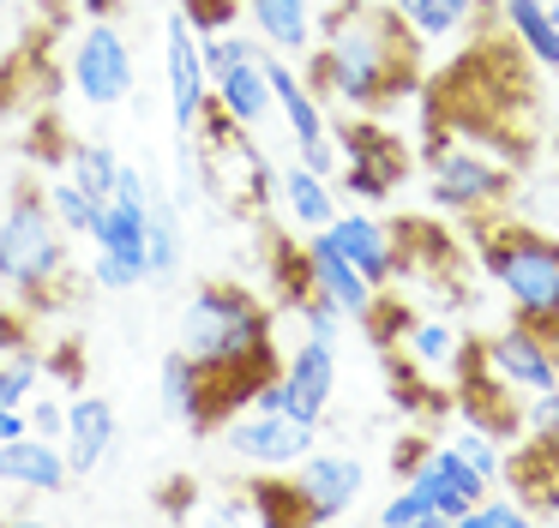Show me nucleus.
<instances>
[{"instance_id": "1", "label": "nucleus", "mask_w": 559, "mask_h": 528, "mask_svg": "<svg viewBox=\"0 0 559 528\" xmlns=\"http://www.w3.org/2000/svg\"><path fill=\"white\" fill-rule=\"evenodd\" d=\"M277 307L241 283H205L193 288L181 312V348L199 360L211 384V420H229L235 408H253V391L283 367L277 360Z\"/></svg>"}, {"instance_id": "2", "label": "nucleus", "mask_w": 559, "mask_h": 528, "mask_svg": "<svg viewBox=\"0 0 559 528\" xmlns=\"http://www.w3.org/2000/svg\"><path fill=\"white\" fill-rule=\"evenodd\" d=\"M421 36L397 19V7L373 0H343L319 12V48H313V91L343 96L349 108H385L421 84Z\"/></svg>"}, {"instance_id": "3", "label": "nucleus", "mask_w": 559, "mask_h": 528, "mask_svg": "<svg viewBox=\"0 0 559 528\" xmlns=\"http://www.w3.org/2000/svg\"><path fill=\"white\" fill-rule=\"evenodd\" d=\"M0 288L25 295L31 307L67 300V288H73V247H67V228L55 223L43 187H19L0 211Z\"/></svg>"}, {"instance_id": "4", "label": "nucleus", "mask_w": 559, "mask_h": 528, "mask_svg": "<svg viewBox=\"0 0 559 528\" xmlns=\"http://www.w3.org/2000/svg\"><path fill=\"white\" fill-rule=\"evenodd\" d=\"M475 247L511 312L535 331H559V240L523 223H487Z\"/></svg>"}, {"instance_id": "5", "label": "nucleus", "mask_w": 559, "mask_h": 528, "mask_svg": "<svg viewBox=\"0 0 559 528\" xmlns=\"http://www.w3.org/2000/svg\"><path fill=\"white\" fill-rule=\"evenodd\" d=\"M67 84L85 108H121L139 84V67H133V43L115 19H91L79 31L73 55H67Z\"/></svg>"}, {"instance_id": "6", "label": "nucleus", "mask_w": 559, "mask_h": 528, "mask_svg": "<svg viewBox=\"0 0 559 528\" xmlns=\"http://www.w3.org/2000/svg\"><path fill=\"white\" fill-rule=\"evenodd\" d=\"M331 391H337V343L301 336L289 348V360L253 391V408H277V415H295V420H313L319 427L331 408Z\"/></svg>"}, {"instance_id": "7", "label": "nucleus", "mask_w": 559, "mask_h": 528, "mask_svg": "<svg viewBox=\"0 0 559 528\" xmlns=\"http://www.w3.org/2000/svg\"><path fill=\"white\" fill-rule=\"evenodd\" d=\"M217 432H223V444H229V456L265 468V475H283V468H295L301 456L319 451V427H313V420L277 415V408H235Z\"/></svg>"}, {"instance_id": "8", "label": "nucleus", "mask_w": 559, "mask_h": 528, "mask_svg": "<svg viewBox=\"0 0 559 528\" xmlns=\"http://www.w3.org/2000/svg\"><path fill=\"white\" fill-rule=\"evenodd\" d=\"M289 492H295V511H301L307 528L343 523L367 492V463L355 451H313L295 463Z\"/></svg>"}, {"instance_id": "9", "label": "nucleus", "mask_w": 559, "mask_h": 528, "mask_svg": "<svg viewBox=\"0 0 559 528\" xmlns=\"http://www.w3.org/2000/svg\"><path fill=\"white\" fill-rule=\"evenodd\" d=\"M427 187H433V204H439V211L475 216V211H493V204L511 192V168L493 163L487 151H475V144H439Z\"/></svg>"}, {"instance_id": "10", "label": "nucleus", "mask_w": 559, "mask_h": 528, "mask_svg": "<svg viewBox=\"0 0 559 528\" xmlns=\"http://www.w3.org/2000/svg\"><path fill=\"white\" fill-rule=\"evenodd\" d=\"M163 79H169V120L175 132H193L211 108V72H205V48H199V24L187 19V7H175L163 19Z\"/></svg>"}, {"instance_id": "11", "label": "nucleus", "mask_w": 559, "mask_h": 528, "mask_svg": "<svg viewBox=\"0 0 559 528\" xmlns=\"http://www.w3.org/2000/svg\"><path fill=\"white\" fill-rule=\"evenodd\" d=\"M559 331H535V324H506L499 336H487L481 360L511 384L518 396H542V391H559Z\"/></svg>"}, {"instance_id": "12", "label": "nucleus", "mask_w": 559, "mask_h": 528, "mask_svg": "<svg viewBox=\"0 0 559 528\" xmlns=\"http://www.w3.org/2000/svg\"><path fill=\"white\" fill-rule=\"evenodd\" d=\"M73 463H67L61 439H43V432H19V439L0 444V487L31 492V499H61L73 492Z\"/></svg>"}, {"instance_id": "13", "label": "nucleus", "mask_w": 559, "mask_h": 528, "mask_svg": "<svg viewBox=\"0 0 559 528\" xmlns=\"http://www.w3.org/2000/svg\"><path fill=\"white\" fill-rule=\"evenodd\" d=\"M409 480L427 492V499H433L439 523H457V528L469 523V511L487 499V492H493V480H487L475 463H463L457 444H433V451H427V463L415 468Z\"/></svg>"}, {"instance_id": "14", "label": "nucleus", "mask_w": 559, "mask_h": 528, "mask_svg": "<svg viewBox=\"0 0 559 528\" xmlns=\"http://www.w3.org/2000/svg\"><path fill=\"white\" fill-rule=\"evenodd\" d=\"M337 144H343V192L349 199L373 204L397 187V175H403L397 139H385L373 127H337Z\"/></svg>"}, {"instance_id": "15", "label": "nucleus", "mask_w": 559, "mask_h": 528, "mask_svg": "<svg viewBox=\"0 0 559 528\" xmlns=\"http://www.w3.org/2000/svg\"><path fill=\"white\" fill-rule=\"evenodd\" d=\"M115 439H121V415H115V403H109V396H97V391H79L73 403H67V432H61L73 475L79 480L97 475V468L109 463Z\"/></svg>"}, {"instance_id": "16", "label": "nucleus", "mask_w": 559, "mask_h": 528, "mask_svg": "<svg viewBox=\"0 0 559 528\" xmlns=\"http://www.w3.org/2000/svg\"><path fill=\"white\" fill-rule=\"evenodd\" d=\"M325 228H331V240L343 247V259H349V264H355V271H361L373 288H385L391 276L403 271L397 228H391V223H379V216H367V211H337Z\"/></svg>"}, {"instance_id": "17", "label": "nucleus", "mask_w": 559, "mask_h": 528, "mask_svg": "<svg viewBox=\"0 0 559 528\" xmlns=\"http://www.w3.org/2000/svg\"><path fill=\"white\" fill-rule=\"evenodd\" d=\"M307 271H313V288L325 300H337L349 319H373V307H379V295H373V283H367L361 271H355L349 259H343V247L331 240V228H313V240H307Z\"/></svg>"}, {"instance_id": "18", "label": "nucleus", "mask_w": 559, "mask_h": 528, "mask_svg": "<svg viewBox=\"0 0 559 528\" xmlns=\"http://www.w3.org/2000/svg\"><path fill=\"white\" fill-rule=\"evenodd\" d=\"M265 79H271V103H277V115H283V132H289L295 144L325 139V132H331L325 127V96H319L313 84H307L301 72L277 55V48H265Z\"/></svg>"}, {"instance_id": "19", "label": "nucleus", "mask_w": 559, "mask_h": 528, "mask_svg": "<svg viewBox=\"0 0 559 528\" xmlns=\"http://www.w3.org/2000/svg\"><path fill=\"white\" fill-rule=\"evenodd\" d=\"M157 403H163L169 420H181V427H193V432L217 427V420H211V384H205V372H199V360L187 355V348H169V355H163Z\"/></svg>"}, {"instance_id": "20", "label": "nucleus", "mask_w": 559, "mask_h": 528, "mask_svg": "<svg viewBox=\"0 0 559 528\" xmlns=\"http://www.w3.org/2000/svg\"><path fill=\"white\" fill-rule=\"evenodd\" d=\"M247 24L277 55H313L319 43V7L313 0H241Z\"/></svg>"}, {"instance_id": "21", "label": "nucleus", "mask_w": 559, "mask_h": 528, "mask_svg": "<svg viewBox=\"0 0 559 528\" xmlns=\"http://www.w3.org/2000/svg\"><path fill=\"white\" fill-rule=\"evenodd\" d=\"M211 103L223 108V115L235 120V127H247L253 132L259 120L271 115V79H265V55H253V60H235L229 72H217V79H211Z\"/></svg>"}, {"instance_id": "22", "label": "nucleus", "mask_w": 559, "mask_h": 528, "mask_svg": "<svg viewBox=\"0 0 559 528\" xmlns=\"http://www.w3.org/2000/svg\"><path fill=\"white\" fill-rule=\"evenodd\" d=\"M277 204L295 216L301 228H325L337 216V199H331V180L313 175L307 163H283L277 168Z\"/></svg>"}, {"instance_id": "23", "label": "nucleus", "mask_w": 559, "mask_h": 528, "mask_svg": "<svg viewBox=\"0 0 559 528\" xmlns=\"http://www.w3.org/2000/svg\"><path fill=\"white\" fill-rule=\"evenodd\" d=\"M469 348H475V343H463V336L451 331L445 319H421V324H403V355H409L415 367L427 372V379H439V372H457Z\"/></svg>"}, {"instance_id": "24", "label": "nucleus", "mask_w": 559, "mask_h": 528, "mask_svg": "<svg viewBox=\"0 0 559 528\" xmlns=\"http://www.w3.org/2000/svg\"><path fill=\"white\" fill-rule=\"evenodd\" d=\"M61 163H67V180H79L91 199H109L115 180H121V151L109 139H73L61 151Z\"/></svg>"}, {"instance_id": "25", "label": "nucleus", "mask_w": 559, "mask_h": 528, "mask_svg": "<svg viewBox=\"0 0 559 528\" xmlns=\"http://www.w3.org/2000/svg\"><path fill=\"white\" fill-rule=\"evenodd\" d=\"M475 12H481V0H397V19L409 24L421 43H445V36L469 31Z\"/></svg>"}, {"instance_id": "26", "label": "nucleus", "mask_w": 559, "mask_h": 528, "mask_svg": "<svg viewBox=\"0 0 559 528\" xmlns=\"http://www.w3.org/2000/svg\"><path fill=\"white\" fill-rule=\"evenodd\" d=\"M145 247H151V283H175V271H181V204L175 199H151Z\"/></svg>"}, {"instance_id": "27", "label": "nucleus", "mask_w": 559, "mask_h": 528, "mask_svg": "<svg viewBox=\"0 0 559 528\" xmlns=\"http://www.w3.org/2000/svg\"><path fill=\"white\" fill-rule=\"evenodd\" d=\"M313 295V271H307V252L295 240H271V307L295 312Z\"/></svg>"}, {"instance_id": "28", "label": "nucleus", "mask_w": 559, "mask_h": 528, "mask_svg": "<svg viewBox=\"0 0 559 528\" xmlns=\"http://www.w3.org/2000/svg\"><path fill=\"white\" fill-rule=\"evenodd\" d=\"M43 199H49L55 223H61L67 235H85L91 240V228H97V216H103V199H91V192L79 187V180H67V175L43 180Z\"/></svg>"}, {"instance_id": "29", "label": "nucleus", "mask_w": 559, "mask_h": 528, "mask_svg": "<svg viewBox=\"0 0 559 528\" xmlns=\"http://www.w3.org/2000/svg\"><path fill=\"white\" fill-rule=\"evenodd\" d=\"M43 384V355L37 348H13V355H0V403L13 408H31V391Z\"/></svg>"}, {"instance_id": "30", "label": "nucleus", "mask_w": 559, "mask_h": 528, "mask_svg": "<svg viewBox=\"0 0 559 528\" xmlns=\"http://www.w3.org/2000/svg\"><path fill=\"white\" fill-rule=\"evenodd\" d=\"M379 523L385 528H433L439 511H433V499H427L415 480H403V492H391V499L379 504Z\"/></svg>"}, {"instance_id": "31", "label": "nucleus", "mask_w": 559, "mask_h": 528, "mask_svg": "<svg viewBox=\"0 0 559 528\" xmlns=\"http://www.w3.org/2000/svg\"><path fill=\"white\" fill-rule=\"evenodd\" d=\"M295 319L307 324V336H325V343H337V331L349 324V312H343L337 300H325V295L313 288V295H307L301 307H295Z\"/></svg>"}, {"instance_id": "32", "label": "nucleus", "mask_w": 559, "mask_h": 528, "mask_svg": "<svg viewBox=\"0 0 559 528\" xmlns=\"http://www.w3.org/2000/svg\"><path fill=\"white\" fill-rule=\"evenodd\" d=\"M530 516H535V511H530L523 499H493V492H487V499L469 511V523H463V528H523Z\"/></svg>"}, {"instance_id": "33", "label": "nucleus", "mask_w": 559, "mask_h": 528, "mask_svg": "<svg viewBox=\"0 0 559 528\" xmlns=\"http://www.w3.org/2000/svg\"><path fill=\"white\" fill-rule=\"evenodd\" d=\"M85 283L91 288H103V295H127V288H139V276L127 271L115 252H103V247H91V264H85Z\"/></svg>"}, {"instance_id": "34", "label": "nucleus", "mask_w": 559, "mask_h": 528, "mask_svg": "<svg viewBox=\"0 0 559 528\" xmlns=\"http://www.w3.org/2000/svg\"><path fill=\"white\" fill-rule=\"evenodd\" d=\"M451 444H457V456H463V463H475V468H481L487 480H499V468H506V456H499L493 432L469 427V432H457V439H451Z\"/></svg>"}, {"instance_id": "35", "label": "nucleus", "mask_w": 559, "mask_h": 528, "mask_svg": "<svg viewBox=\"0 0 559 528\" xmlns=\"http://www.w3.org/2000/svg\"><path fill=\"white\" fill-rule=\"evenodd\" d=\"M523 427L535 432V444H547V451H559V391H542V396H530V408H523Z\"/></svg>"}, {"instance_id": "36", "label": "nucleus", "mask_w": 559, "mask_h": 528, "mask_svg": "<svg viewBox=\"0 0 559 528\" xmlns=\"http://www.w3.org/2000/svg\"><path fill=\"white\" fill-rule=\"evenodd\" d=\"M295 163H307L313 175H343V144H337V132H325V139H307V144H295Z\"/></svg>"}, {"instance_id": "37", "label": "nucleus", "mask_w": 559, "mask_h": 528, "mask_svg": "<svg viewBox=\"0 0 559 528\" xmlns=\"http://www.w3.org/2000/svg\"><path fill=\"white\" fill-rule=\"evenodd\" d=\"M31 432H43V439H61V432H67V403L37 396V403H31Z\"/></svg>"}, {"instance_id": "38", "label": "nucleus", "mask_w": 559, "mask_h": 528, "mask_svg": "<svg viewBox=\"0 0 559 528\" xmlns=\"http://www.w3.org/2000/svg\"><path fill=\"white\" fill-rule=\"evenodd\" d=\"M427 451H433V444H427V439H421V432H409V439H403V444H397V451H391V468H397V475H403V480H409V475H415V468H421V463H427Z\"/></svg>"}, {"instance_id": "39", "label": "nucleus", "mask_w": 559, "mask_h": 528, "mask_svg": "<svg viewBox=\"0 0 559 528\" xmlns=\"http://www.w3.org/2000/svg\"><path fill=\"white\" fill-rule=\"evenodd\" d=\"M13 348H31V324L19 312H0V355H13Z\"/></svg>"}, {"instance_id": "40", "label": "nucleus", "mask_w": 559, "mask_h": 528, "mask_svg": "<svg viewBox=\"0 0 559 528\" xmlns=\"http://www.w3.org/2000/svg\"><path fill=\"white\" fill-rule=\"evenodd\" d=\"M19 432H31V408L0 403V444H7V439H19Z\"/></svg>"}, {"instance_id": "41", "label": "nucleus", "mask_w": 559, "mask_h": 528, "mask_svg": "<svg viewBox=\"0 0 559 528\" xmlns=\"http://www.w3.org/2000/svg\"><path fill=\"white\" fill-rule=\"evenodd\" d=\"M217 523H259V504L253 499H223L217 504Z\"/></svg>"}, {"instance_id": "42", "label": "nucleus", "mask_w": 559, "mask_h": 528, "mask_svg": "<svg viewBox=\"0 0 559 528\" xmlns=\"http://www.w3.org/2000/svg\"><path fill=\"white\" fill-rule=\"evenodd\" d=\"M169 487H175V492H169L163 504H169L175 516H181V511H193V480H169Z\"/></svg>"}, {"instance_id": "43", "label": "nucleus", "mask_w": 559, "mask_h": 528, "mask_svg": "<svg viewBox=\"0 0 559 528\" xmlns=\"http://www.w3.org/2000/svg\"><path fill=\"white\" fill-rule=\"evenodd\" d=\"M85 19H121V0H85Z\"/></svg>"}, {"instance_id": "44", "label": "nucleus", "mask_w": 559, "mask_h": 528, "mask_svg": "<svg viewBox=\"0 0 559 528\" xmlns=\"http://www.w3.org/2000/svg\"><path fill=\"white\" fill-rule=\"evenodd\" d=\"M547 19H554V31H559V0H547Z\"/></svg>"}, {"instance_id": "45", "label": "nucleus", "mask_w": 559, "mask_h": 528, "mask_svg": "<svg viewBox=\"0 0 559 528\" xmlns=\"http://www.w3.org/2000/svg\"><path fill=\"white\" fill-rule=\"evenodd\" d=\"M554 175H559V144H554Z\"/></svg>"}, {"instance_id": "46", "label": "nucleus", "mask_w": 559, "mask_h": 528, "mask_svg": "<svg viewBox=\"0 0 559 528\" xmlns=\"http://www.w3.org/2000/svg\"><path fill=\"white\" fill-rule=\"evenodd\" d=\"M7 7H13V0H0V12H7Z\"/></svg>"}, {"instance_id": "47", "label": "nucleus", "mask_w": 559, "mask_h": 528, "mask_svg": "<svg viewBox=\"0 0 559 528\" xmlns=\"http://www.w3.org/2000/svg\"><path fill=\"white\" fill-rule=\"evenodd\" d=\"M481 7H493V0H481Z\"/></svg>"}]
</instances>
